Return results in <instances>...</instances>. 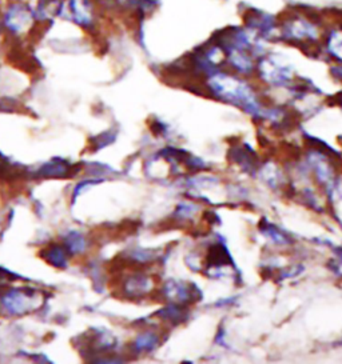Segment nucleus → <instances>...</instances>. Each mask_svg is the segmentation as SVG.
Returning a JSON list of instances; mask_svg holds the SVG:
<instances>
[{
    "mask_svg": "<svg viewBox=\"0 0 342 364\" xmlns=\"http://www.w3.org/2000/svg\"><path fill=\"white\" fill-rule=\"evenodd\" d=\"M36 12L23 0H12L1 11V23L4 33L14 38L27 36L36 23Z\"/></svg>",
    "mask_w": 342,
    "mask_h": 364,
    "instance_id": "f257e3e1",
    "label": "nucleus"
}]
</instances>
